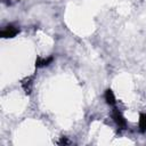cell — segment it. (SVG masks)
<instances>
[{"label": "cell", "mask_w": 146, "mask_h": 146, "mask_svg": "<svg viewBox=\"0 0 146 146\" xmlns=\"http://www.w3.org/2000/svg\"><path fill=\"white\" fill-rule=\"evenodd\" d=\"M112 116H113V119H114V121H115V123L120 127V128H122V129H124L125 128V125H127V122H125V119L123 117V115L121 114V112L119 111V110H114L113 111V114H112Z\"/></svg>", "instance_id": "6da1fadb"}, {"label": "cell", "mask_w": 146, "mask_h": 146, "mask_svg": "<svg viewBox=\"0 0 146 146\" xmlns=\"http://www.w3.org/2000/svg\"><path fill=\"white\" fill-rule=\"evenodd\" d=\"M139 128H140V131L144 132L146 130V114H140V117H139Z\"/></svg>", "instance_id": "5b68a950"}, {"label": "cell", "mask_w": 146, "mask_h": 146, "mask_svg": "<svg viewBox=\"0 0 146 146\" xmlns=\"http://www.w3.org/2000/svg\"><path fill=\"white\" fill-rule=\"evenodd\" d=\"M52 62V57H48V58H38L36 60V67H42V66H47L49 65V63Z\"/></svg>", "instance_id": "277c9868"}, {"label": "cell", "mask_w": 146, "mask_h": 146, "mask_svg": "<svg viewBox=\"0 0 146 146\" xmlns=\"http://www.w3.org/2000/svg\"><path fill=\"white\" fill-rule=\"evenodd\" d=\"M18 29L16 27V26H13V25H8V26H6L2 31H1V35L3 36V38H13V36H15L17 33H18Z\"/></svg>", "instance_id": "7a4b0ae2"}, {"label": "cell", "mask_w": 146, "mask_h": 146, "mask_svg": "<svg viewBox=\"0 0 146 146\" xmlns=\"http://www.w3.org/2000/svg\"><path fill=\"white\" fill-rule=\"evenodd\" d=\"M105 99H106V103L111 106L115 105V97H114V94L111 89H107L106 92H105Z\"/></svg>", "instance_id": "3957f363"}]
</instances>
